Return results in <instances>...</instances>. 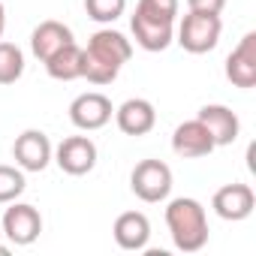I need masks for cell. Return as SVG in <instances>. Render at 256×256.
Instances as JSON below:
<instances>
[{"mask_svg": "<svg viewBox=\"0 0 256 256\" xmlns=\"http://www.w3.org/2000/svg\"><path fill=\"white\" fill-rule=\"evenodd\" d=\"M130 58H133V42L112 28H102L88 40L82 78H88L90 84H112Z\"/></svg>", "mask_w": 256, "mask_h": 256, "instance_id": "obj_1", "label": "cell"}, {"mask_svg": "<svg viewBox=\"0 0 256 256\" xmlns=\"http://www.w3.org/2000/svg\"><path fill=\"white\" fill-rule=\"evenodd\" d=\"M126 0H84V12L88 18H94L96 24H112L124 16Z\"/></svg>", "mask_w": 256, "mask_h": 256, "instance_id": "obj_20", "label": "cell"}, {"mask_svg": "<svg viewBox=\"0 0 256 256\" xmlns=\"http://www.w3.org/2000/svg\"><path fill=\"white\" fill-rule=\"evenodd\" d=\"M70 42H76L72 40V30L64 24V22H54V18H48V22H40L36 28H34V34H30V52L46 64L54 52H60L64 46H70Z\"/></svg>", "mask_w": 256, "mask_h": 256, "instance_id": "obj_16", "label": "cell"}, {"mask_svg": "<svg viewBox=\"0 0 256 256\" xmlns=\"http://www.w3.org/2000/svg\"><path fill=\"white\" fill-rule=\"evenodd\" d=\"M114 114V106L106 94L100 90H88V94H78L72 102H70V120L72 126L84 133H94V130H102V126L112 120Z\"/></svg>", "mask_w": 256, "mask_h": 256, "instance_id": "obj_6", "label": "cell"}, {"mask_svg": "<svg viewBox=\"0 0 256 256\" xmlns=\"http://www.w3.org/2000/svg\"><path fill=\"white\" fill-rule=\"evenodd\" d=\"M211 208L220 220H229V223H238V220H247L256 208V196L250 190V184H223L214 199H211Z\"/></svg>", "mask_w": 256, "mask_h": 256, "instance_id": "obj_11", "label": "cell"}, {"mask_svg": "<svg viewBox=\"0 0 256 256\" xmlns=\"http://www.w3.org/2000/svg\"><path fill=\"white\" fill-rule=\"evenodd\" d=\"M196 118L205 124V130L211 133V139H214L217 148L232 145V142L238 139V133H241L238 114H235L229 106H223V102H208V106H202V108L196 112Z\"/></svg>", "mask_w": 256, "mask_h": 256, "instance_id": "obj_14", "label": "cell"}, {"mask_svg": "<svg viewBox=\"0 0 256 256\" xmlns=\"http://www.w3.org/2000/svg\"><path fill=\"white\" fill-rule=\"evenodd\" d=\"M226 78L241 88V90H250L256 88V34H244L238 40V46L229 52L226 58Z\"/></svg>", "mask_w": 256, "mask_h": 256, "instance_id": "obj_10", "label": "cell"}, {"mask_svg": "<svg viewBox=\"0 0 256 256\" xmlns=\"http://www.w3.org/2000/svg\"><path fill=\"white\" fill-rule=\"evenodd\" d=\"M4 30H6V10L0 4V40H4Z\"/></svg>", "mask_w": 256, "mask_h": 256, "instance_id": "obj_22", "label": "cell"}, {"mask_svg": "<svg viewBox=\"0 0 256 256\" xmlns=\"http://www.w3.org/2000/svg\"><path fill=\"white\" fill-rule=\"evenodd\" d=\"M214 139L211 133L205 130V124L199 118L193 120H184L175 126V133H172V151L181 157V160H202L214 151Z\"/></svg>", "mask_w": 256, "mask_h": 256, "instance_id": "obj_12", "label": "cell"}, {"mask_svg": "<svg viewBox=\"0 0 256 256\" xmlns=\"http://www.w3.org/2000/svg\"><path fill=\"white\" fill-rule=\"evenodd\" d=\"M112 235H114V244L120 250L139 253L151 241V220L142 211H124V214H118V220L112 226Z\"/></svg>", "mask_w": 256, "mask_h": 256, "instance_id": "obj_15", "label": "cell"}, {"mask_svg": "<svg viewBox=\"0 0 256 256\" xmlns=\"http://www.w3.org/2000/svg\"><path fill=\"white\" fill-rule=\"evenodd\" d=\"M166 226L181 253H196L208 244V217L199 199L178 196L166 205Z\"/></svg>", "mask_w": 256, "mask_h": 256, "instance_id": "obj_3", "label": "cell"}, {"mask_svg": "<svg viewBox=\"0 0 256 256\" xmlns=\"http://www.w3.org/2000/svg\"><path fill=\"white\" fill-rule=\"evenodd\" d=\"M130 190L142 202H163L172 193V169L163 160H142L130 175Z\"/></svg>", "mask_w": 256, "mask_h": 256, "instance_id": "obj_5", "label": "cell"}, {"mask_svg": "<svg viewBox=\"0 0 256 256\" xmlns=\"http://www.w3.org/2000/svg\"><path fill=\"white\" fill-rule=\"evenodd\" d=\"M114 124L124 136H148L157 124V108L151 100L133 96L114 108Z\"/></svg>", "mask_w": 256, "mask_h": 256, "instance_id": "obj_13", "label": "cell"}, {"mask_svg": "<svg viewBox=\"0 0 256 256\" xmlns=\"http://www.w3.org/2000/svg\"><path fill=\"white\" fill-rule=\"evenodd\" d=\"M4 253H6V247H4V244H0V256H4Z\"/></svg>", "mask_w": 256, "mask_h": 256, "instance_id": "obj_23", "label": "cell"}, {"mask_svg": "<svg viewBox=\"0 0 256 256\" xmlns=\"http://www.w3.org/2000/svg\"><path fill=\"white\" fill-rule=\"evenodd\" d=\"M40 232H42V214L28 202H10V208L4 211V235L12 244L28 247L40 238Z\"/></svg>", "mask_w": 256, "mask_h": 256, "instance_id": "obj_7", "label": "cell"}, {"mask_svg": "<svg viewBox=\"0 0 256 256\" xmlns=\"http://www.w3.org/2000/svg\"><path fill=\"white\" fill-rule=\"evenodd\" d=\"M175 18L178 0H139L130 18L136 46L145 52H166L175 42Z\"/></svg>", "mask_w": 256, "mask_h": 256, "instance_id": "obj_2", "label": "cell"}, {"mask_svg": "<svg viewBox=\"0 0 256 256\" xmlns=\"http://www.w3.org/2000/svg\"><path fill=\"white\" fill-rule=\"evenodd\" d=\"M223 34V22L214 12H193L187 10V16L181 18L178 30H175V42L190 52V54H208L217 48Z\"/></svg>", "mask_w": 256, "mask_h": 256, "instance_id": "obj_4", "label": "cell"}, {"mask_svg": "<svg viewBox=\"0 0 256 256\" xmlns=\"http://www.w3.org/2000/svg\"><path fill=\"white\" fill-rule=\"evenodd\" d=\"M12 157H16L18 169H24V172H42L52 163L54 148H52V142H48V136L42 130H24L12 142Z\"/></svg>", "mask_w": 256, "mask_h": 256, "instance_id": "obj_9", "label": "cell"}, {"mask_svg": "<svg viewBox=\"0 0 256 256\" xmlns=\"http://www.w3.org/2000/svg\"><path fill=\"white\" fill-rule=\"evenodd\" d=\"M24 76V52L16 42L0 40V84H16Z\"/></svg>", "mask_w": 256, "mask_h": 256, "instance_id": "obj_18", "label": "cell"}, {"mask_svg": "<svg viewBox=\"0 0 256 256\" xmlns=\"http://www.w3.org/2000/svg\"><path fill=\"white\" fill-rule=\"evenodd\" d=\"M28 181H24V169L18 166H4L0 163V205H10L24 193Z\"/></svg>", "mask_w": 256, "mask_h": 256, "instance_id": "obj_19", "label": "cell"}, {"mask_svg": "<svg viewBox=\"0 0 256 256\" xmlns=\"http://www.w3.org/2000/svg\"><path fill=\"white\" fill-rule=\"evenodd\" d=\"M60 172L66 175H88L94 166H96V145L90 136H66L58 148H54V157H52Z\"/></svg>", "mask_w": 256, "mask_h": 256, "instance_id": "obj_8", "label": "cell"}, {"mask_svg": "<svg viewBox=\"0 0 256 256\" xmlns=\"http://www.w3.org/2000/svg\"><path fill=\"white\" fill-rule=\"evenodd\" d=\"M46 72L54 82H76V78H82V72H84V48H78L76 42L64 46L60 52H54L46 60Z\"/></svg>", "mask_w": 256, "mask_h": 256, "instance_id": "obj_17", "label": "cell"}, {"mask_svg": "<svg viewBox=\"0 0 256 256\" xmlns=\"http://www.w3.org/2000/svg\"><path fill=\"white\" fill-rule=\"evenodd\" d=\"M223 6H226V0H187V10H193V12H214V16H220Z\"/></svg>", "mask_w": 256, "mask_h": 256, "instance_id": "obj_21", "label": "cell"}]
</instances>
